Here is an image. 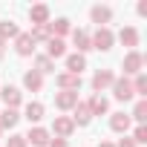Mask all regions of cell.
<instances>
[{
	"label": "cell",
	"mask_w": 147,
	"mask_h": 147,
	"mask_svg": "<svg viewBox=\"0 0 147 147\" xmlns=\"http://www.w3.org/2000/svg\"><path fill=\"white\" fill-rule=\"evenodd\" d=\"M90 40H92V49H98V52H110L113 43H115V35H113L107 26H101V29H95V35H90Z\"/></svg>",
	"instance_id": "obj_1"
},
{
	"label": "cell",
	"mask_w": 147,
	"mask_h": 147,
	"mask_svg": "<svg viewBox=\"0 0 147 147\" xmlns=\"http://www.w3.org/2000/svg\"><path fill=\"white\" fill-rule=\"evenodd\" d=\"M121 66H124V78H127V75H138L141 66H144V55L133 49V52L124 55V63H121Z\"/></svg>",
	"instance_id": "obj_2"
},
{
	"label": "cell",
	"mask_w": 147,
	"mask_h": 147,
	"mask_svg": "<svg viewBox=\"0 0 147 147\" xmlns=\"http://www.w3.org/2000/svg\"><path fill=\"white\" fill-rule=\"evenodd\" d=\"M113 81H115V72L113 69H98L95 75H92V90L101 95L107 87H113Z\"/></svg>",
	"instance_id": "obj_3"
},
{
	"label": "cell",
	"mask_w": 147,
	"mask_h": 147,
	"mask_svg": "<svg viewBox=\"0 0 147 147\" xmlns=\"http://www.w3.org/2000/svg\"><path fill=\"white\" fill-rule=\"evenodd\" d=\"M113 95H115L118 101H133L136 95H133V84H130V78H115V81H113Z\"/></svg>",
	"instance_id": "obj_4"
},
{
	"label": "cell",
	"mask_w": 147,
	"mask_h": 147,
	"mask_svg": "<svg viewBox=\"0 0 147 147\" xmlns=\"http://www.w3.org/2000/svg\"><path fill=\"white\" fill-rule=\"evenodd\" d=\"M23 138H26V144H35V147H49V138H52V136H49V130H43V127H32Z\"/></svg>",
	"instance_id": "obj_5"
},
{
	"label": "cell",
	"mask_w": 147,
	"mask_h": 147,
	"mask_svg": "<svg viewBox=\"0 0 147 147\" xmlns=\"http://www.w3.org/2000/svg\"><path fill=\"white\" fill-rule=\"evenodd\" d=\"M0 98H3L6 110H18V107H20V101H23V95H20V90H18V87H3V90H0Z\"/></svg>",
	"instance_id": "obj_6"
},
{
	"label": "cell",
	"mask_w": 147,
	"mask_h": 147,
	"mask_svg": "<svg viewBox=\"0 0 147 147\" xmlns=\"http://www.w3.org/2000/svg\"><path fill=\"white\" fill-rule=\"evenodd\" d=\"M72 130H75V124H72V118H66V115H58V118H55V124H52L55 138H69V136H72Z\"/></svg>",
	"instance_id": "obj_7"
},
{
	"label": "cell",
	"mask_w": 147,
	"mask_h": 147,
	"mask_svg": "<svg viewBox=\"0 0 147 147\" xmlns=\"http://www.w3.org/2000/svg\"><path fill=\"white\" fill-rule=\"evenodd\" d=\"M15 52H18L20 58H29V55L35 52V40L29 38V32H20V35L15 38Z\"/></svg>",
	"instance_id": "obj_8"
},
{
	"label": "cell",
	"mask_w": 147,
	"mask_h": 147,
	"mask_svg": "<svg viewBox=\"0 0 147 147\" xmlns=\"http://www.w3.org/2000/svg\"><path fill=\"white\" fill-rule=\"evenodd\" d=\"M75 104H78V92H69V90L55 92V107L58 110H75Z\"/></svg>",
	"instance_id": "obj_9"
},
{
	"label": "cell",
	"mask_w": 147,
	"mask_h": 147,
	"mask_svg": "<svg viewBox=\"0 0 147 147\" xmlns=\"http://www.w3.org/2000/svg\"><path fill=\"white\" fill-rule=\"evenodd\" d=\"M90 121H92L90 104H87V101H78V104H75V115H72V124H75V127H87Z\"/></svg>",
	"instance_id": "obj_10"
},
{
	"label": "cell",
	"mask_w": 147,
	"mask_h": 147,
	"mask_svg": "<svg viewBox=\"0 0 147 147\" xmlns=\"http://www.w3.org/2000/svg\"><path fill=\"white\" fill-rule=\"evenodd\" d=\"M29 20H32V26H46V23H49V6H46V3L32 6V9H29Z\"/></svg>",
	"instance_id": "obj_11"
},
{
	"label": "cell",
	"mask_w": 147,
	"mask_h": 147,
	"mask_svg": "<svg viewBox=\"0 0 147 147\" xmlns=\"http://www.w3.org/2000/svg\"><path fill=\"white\" fill-rule=\"evenodd\" d=\"M55 84L61 90H69V92H78L81 90V75H69V72H61V75L55 78Z\"/></svg>",
	"instance_id": "obj_12"
},
{
	"label": "cell",
	"mask_w": 147,
	"mask_h": 147,
	"mask_svg": "<svg viewBox=\"0 0 147 147\" xmlns=\"http://www.w3.org/2000/svg\"><path fill=\"white\" fill-rule=\"evenodd\" d=\"M84 69H87V58L84 55H78V52L66 55V72H69V75H81Z\"/></svg>",
	"instance_id": "obj_13"
},
{
	"label": "cell",
	"mask_w": 147,
	"mask_h": 147,
	"mask_svg": "<svg viewBox=\"0 0 147 147\" xmlns=\"http://www.w3.org/2000/svg\"><path fill=\"white\" fill-rule=\"evenodd\" d=\"M90 18H92V23H98V29H101V26H107V23L113 20V9H110V6H92V9H90Z\"/></svg>",
	"instance_id": "obj_14"
},
{
	"label": "cell",
	"mask_w": 147,
	"mask_h": 147,
	"mask_svg": "<svg viewBox=\"0 0 147 147\" xmlns=\"http://www.w3.org/2000/svg\"><path fill=\"white\" fill-rule=\"evenodd\" d=\"M72 43H75L78 55H84L87 49H92V40H90V32L87 29H75V32H72Z\"/></svg>",
	"instance_id": "obj_15"
},
{
	"label": "cell",
	"mask_w": 147,
	"mask_h": 147,
	"mask_svg": "<svg viewBox=\"0 0 147 147\" xmlns=\"http://www.w3.org/2000/svg\"><path fill=\"white\" fill-rule=\"evenodd\" d=\"M63 55H66V43L58 40V38H49L46 40V58L55 61V58H63Z\"/></svg>",
	"instance_id": "obj_16"
},
{
	"label": "cell",
	"mask_w": 147,
	"mask_h": 147,
	"mask_svg": "<svg viewBox=\"0 0 147 147\" xmlns=\"http://www.w3.org/2000/svg\"><path fill=\"white\" fill-rule=\"evenodd\" d=\"M23 87H26L29 92H40V87H43V75H38L35 69H29L26 75H23Z\"/></svg>",
	"instance_id": "obj_17"
},
{
	"label": "cell",
	"mask_w": 147,
	"mask_h": 147,
	"mask_svg": "<svg viewBox=\"0 0 147 147\" xmlns=\"http://www.w3.org/2000/svg\"><path fill=\"white\" fill-rule=\"evenodd\" d=\"M69 32H72V26H69V20H66V18H58L55 23H49V35H52V38H58V40H61L63 35H69Z\"/></svg>",
	"instance_id": "obj_18"
},
{
	"label": "cell",
	"mask_w": 147,
	"mask_h": 147,
	"mask_svg": "<svg viewBox=\"0 0 147 147\" xmlns=\"http://www.w3.org/2000/svg\"><path fill=\"white\" fill-rule=\"evenodd\" d=\"M87 104H90V113H92V115H104V113L110 110V101H107L104 95H98V92H95Z\"/></svg>",
	"instance_id": "obj_19"
},
{
	"label": "cell",
	"mask_w": 147,
	"mask_h": 147,
	"mask_svg": "<svg viewBox=\"0 0 147 147\" xmlns=\"http://www.w3.org/2000/svg\"><path fill=\"white\" fill-rule=\"evenodd\" d=\"M118 40H121L124 46H138V29H136V26H124V29L118 32Z\"/></svg>",
	"instance_id": "obj_20"
},
{
	"label": "cell",
	"mask_w": 147,
	"mask_h": 147,
	"mask_svg": "<svg viewBox=\"0 0 147 147\" xmlns=\"http://www.w3.org/2000/svg\"><path fill=\"white\" fill-rule=\"evenodd\" d=\"M110 127H113L115 133H127V130H130V115H124V113H113V115H110Z\"/></svg>",
	"instance_id": "obj_21"
},
{
	"label": "cell",
	"mask_w": 147,
	"mask_h": 147,
	"mask_svg": "<svg viewBox=\"0 0 147 147\" xmlns=\"http://www.w3.org/2000/svg\"><path fill=\"white\" fill-rule=\"evenodd\" d=\"M18 121H20L18 110H3V113H0V130H12Z\"/></svg>",
	"instance_id": "obj_22"
},
{
	"label": "cell",
	"mask_w": 147,
	"mask_h": 147,
	"mask_svg": "<svg viewBox=\"0 0 147 147\" xmlns=\"http://www.w3.org/2000/svg\"><path fill=\"white\" fill-rule=\"evenodd\" d=\"M43 113H46V110H43V104H40V101H32V104H26V118H29L32 124H38V121L43 118Z\"/></svg>",
	"instance_id": "obj_23"
},
{
	"label": "cell",
	"mask_w": 147,
	"mask_h": 147,
	"mask_svg": "<svg viewBox=\"0 0 147 147\" xmlns=\"http://www.w3.org/2000/svg\"><path fill=\"white\" fill-rule=\"evenodd\" d=\"M20 35V29H18V23H12V20H3L0 23V40H9V38H18Z\"/></svg>",
	"instance_id": "obj_24"
},
{
	"label": "cell",
	"mask_w": 147,
	"mask_h": 147,
	"mask_svg": "<svg viewBox=\"0 0 147 147\" xmlns=\"http://www.w3.org/2000/svg\"><path fill=\"white\" fill-rule=\"evenodd\" d=\"M35 72H38V75H46V72H55V61H49L46 55H38V58H35Z\"/></svg>",
	"instance_id": "obj_25"
},
{
	"label": "cell",
	"mask_w": 147,
	"mask_h": 147,
	"mask_svg": "<svg viewBox=\"0 0 147 147\" xmlns=\"http://www.w3.org/2000/svg\"><path fill=\"white\" fill-rule=\"evenodd\" d=\"M130 84H133V95H138V98L147 95V75H144V72H138L136 81H130Z\"/></svg>",
	"instance_id": "obj_26"
},
{
	"label": "cell",
	"mask_w": 147,
	"mask_h": 147,
	"mask_svg": "<svg viewBox=\"0 0 147 147\" xmlns=\"http://www.w3.org/2000/svg\"><path fill=\"white\" fill-rule=\"evenodd\" d=\"M29 38L35 40V43H46L52 35H49V23L46 26H32V32H29Z\"/></svg>",
	"instance_id": "obj_27"
},
{
	"label": "cell",
	"mask_w": 147,
	"mask_h": 147,
	"mask_svg": "<svg viewBox=\"0 0 147 147\" xmlns=\"http://www.w3.org/2000/svg\"><path fill=\"white\" fill-rule=\"evenodd\" d=\"M133 118H136L138 124H144V121H147V101H144V98H138V101H136V107H133Z\"/></svg>",
	"instance_id": "obj_28"
},
{
	"label": "cell",
	"mask_w": 147,
	"mask_h": 147,
	"mask_svg": "<svg viewBox=\"0 0 147 147\" xmlns=\"http://www.w3.org/2000/svg\"><path fill=\"white\" fill-rule=\"evenodd\" d=\"M133 141H136V144H147V127H144V124H138V127H136Z\"/></svg>",
	"instance_id": "obj_29"
},
{
	"label": "cell",
	"mask_w": 147,
	"mask_h": 147,
	"mask_svg": "<svg viewBox=\"0 0 147 147\" xmlns=\"http://www.w3.org/2000/svg\"><path fill=\"white\" fill-rule=\"evenodd\" d=\"M6 147H26V138H23V136H9Z\"/></svg>",
	"instance_id": "obj_30"
},
{
	"label": "cell",
	"mask_w": 147,
	"mask_h": 147,
	"mask_svg": "<svg viewBox=\"0 0 147 147\" xmlns=\"http://www.w3.org/2000/svg\"><path fill=\"white\" fill-rule=\"evenodd\" d=\"M49 147H69L66 138H49Z\"/></svg>",
	"instance_id": "obj_31"
},
{
	"label": "cell",
	"mask_w": 147,
	"mask_h": 147,
	"mask_svg": "<svg viewBox=\"0 0 147 147\" xmlns=\"http://www.w3.org/2000/svg\"><path fill=\"white\" fill-rule=\"evenodd\" d=\"M115 147H138V144H136V141H133V138H127V136H124V138H121V141H118V144H115Z\"/></svg>",
	"instance_id": "obj_32"
},
{
	"label": "cell",
	"mask_w": 147,
	"mask_h": 147,
	"mask_svg": "<svg viewBox=\"0 0 147 147\" xmlns=\"http://www.w3.org/2000/svg\"><path fill=\"white\" fill-rule=\"evenodd\" d=\"M138 15H141V18L147 15V0H141V3H138Z\"/></svg>",
	"instance_id": "obj_33"
},
{
	"label": "cell",
	"mask_w": 147,
	"mask_h": 147,
	"mask_svg": "<svg viewBox=\"0 0 147 147\" xmlns=\"http://www.w3.org/2000/svg\"><path fill=\"white\" fill-rule=\"evenodd\" d=\"M98 147H115V144H113V141H101Z\"/></svg>",
	"instance_id": "obj_34"
},
{
	"label": "cell",
	"mask_w": 147,
	"mask_h": 147,
	"mask_svg": "<svg viewBox=\"0 0 147 147\" xmlns=\"http://www.w3.org/2000/svg\"><path fill=\"white\" fill-rule=\"evenodd\" d=\"M3 52H6V43H3V40H0V58H3Z\"/></svg>",
	"instance_id": "obj_35"
},
{
	"label": "cell",
	"mask_w": 147,
	"mask_h": 147,
	"mask_svg": "<svg viewBox=\"0 0 147 147\" xmlns=\"http://www.w3.org/2000/svg\"><path fill=\"white\" fill-rule=\"evenodd\" d=\"M0 133H3V130H0Z\"/></svg>",
	"instance_id": "obj_36"
}]
</instances>
